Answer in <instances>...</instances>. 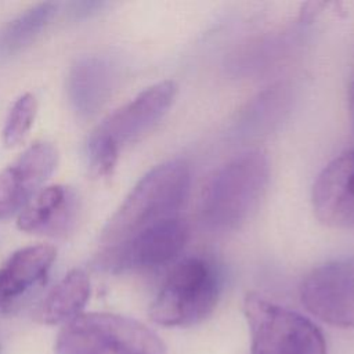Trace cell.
<instances>
[{
  "mask_svg": "<svg viewBox=\"0 0 354 354\" xmlns=\"http://www.w3.org/2000/svg\"><path fill=\"white\" fill-rule=\"evenodd\" d=\"M270 176L264 152L245 151L220 167L205 181L199 196V218L212 231L239 228L263 198Z\"/></svg>",
  "mask_w": 354,
  "mask_h": 354,
  "instance_id": "1",
  "label": "cell"
},
{
  "mask_svg": "<svg viewBox=\"0 0 354 354\" xmlns=\"http://www.w3.org/2000/svg\"><path fill=\"white\" fill-rule=\"evenodd\" d=\"M189 184V167L183 160H169L149 170L108 220L101 234L102 248L162 221L181 217Z\"/></svg>",
  "mask_w": 354,
  "mask_h": 354,
  "instance_id": "2",
  "label": "cell"
},
{
  "mask_svg": "<svg viewBox=\"0 0 354 354\" xmlns=\"http://www.w3.org/2000/svg\"><path fill=\"white\" fill-rule=\"evenodd\" d=\"M177 94L173 80H163L141 91L111 113L87 138L86 158L91 174L112 171L120 151L149 131L169 111Z\"/></svg>",
  "mask_w": 354,
  "mask_h": 354,
  "instance_id": "3",
  "label": "cell"
},
{
  "mask_svg": "<svg viewBox=\"0 0 354 354\" xmlns=\"http://www.w3.org/2000/svg\"><path fill=\"white\" fill-rule=\"evenodd\" d=\"M223 290L217 263L205 256H189L174 264L149 307V317L163 326H189L216 308Z\"/></svg>",
  "mask_w": 354,
  "mask_h": 354,
  "instance_id": "4",
  "label": "cell"
},
{
  "mask_svg": "<svg viewBox=\"0 0 354 354\" xmlns=\"http://www.w3.org/2000/svg\"><path fill=\"white\" fill-rule=\"evenodd\" d=\"M57 354H166L163 340L144 324L111 313L80 314L59 330Z\"/></svg>",
  "mask_w": 354,
  "mask_h": 354,
  "instance_id": "5",
  "label": "cell"
},
{
  "mask_svg": "<svg viewBox=\"0 0 354 354\" xmlns=\"http://www.w3.org/2000/svg\"><path fill=\"white\" fill-rule=\"evenodd\" d=\"M243 314L250 330L252 354H326L321 329L297 311L248 293Z\"/></svg>",
  "mask_w": 354,
  "mask_h": 354,
  "instance_id": "6",
  "label": "cell"
},
{
  "mask_svg": "<svg viewBox=\"0 0 354 354\" xmlns=\"http://www.w3.org/2000/svg\"><path fill=\"white\" fill-rule=\"evenodd\" d=\"M187 239V223L183 217H176L148 227L119 243L102 248L98 264L111 272L158 268L176 259Z\"/></svg>",
  "mask_w": 354,
  "mask_h": 354,
  "instance_id": "7",
  "label": "cell"
},
{
  "mask_svg": "<svg viewBox=\"0 0 354 354\" xmlns=\"http://www.w3.org/2000/svg\"><path fill=\"white\" fill-rule=\"evenodd\" d=\"M300 299L318 319L354 328V256L325 263L308 272L300 285Z\"/></svg>",
  "mask_w": 354,
  "mask_h": 354,
  "instance_id": "8",
  "label": "cell"
},
{
  "mask_svg": "<svg viewBox=\"0 0 354 354\" xmlns=\"http://www.w3.org/2000/svg\"><path fill=\"white\" fill-rule=\"evenodd\" d=\"M58 160L57 148L46 141L32 144L0 171V220L21 212L53 174Z\"/></svg>",
  "mask_w": 354,
  "mask_h": 354,
  "instance_id": "9",
  "label": "cell"
},
{
  "mask_svg": "<svg viewBox=\"0 0 354 354\" xmlns=\"http://www.w3.org/2000/svg\"><path fill=\"white\" fill-rule=\"evenodd\" d=\"M313 209L325 225L354 230V148L333 158L317 176Z\"/></svg>",
  "mask_w": 354,
  "mask_h": 354,
  "instance_id": "10",
  "label": "cell"
},
{
  "mask_svg": "<svg viewBox=\"0 0 354 354\" xmlns=\"http://www.w3.org/2000/svg\"><path fill=\"white\" fill-rule=\"evenodd\" d=\"M76 192L65 185H50L39 191L19 212L17 225L24 232L62 236L68 234L77 216Z\"/></svg>",
  "mask_w": 354,
  "mask_h": 354,
  "instance_id": "11",
  "label": "cell"
},
{
  "mask_svg": "<svg viewBox=\"0 0 354 354\" xmlns=\"http://www.w3.org/2000/svg\"><path fill=\"white\" fill-rule=\"evenodd\" d=\"M116 82V68L105 55H83L68 73L66 91L73 111L83 118L93 116L109 98Z\"/></svg>",
  "mask_w": 354,
  "mask_h": 354,
  "instance_id": "12",
  "label": "cell"
},
{
  "mask_svg": "<svg viewBox=\"0 0 354 354\" xmlns=\"http://www.w3.org/2000/svg\"><path fill=\"white\" fill-rule=\"evenodd\" d=\"M54 259L55 249L44 243L14 252L0 267V307L41 282Z\"/></svg>",
  "mask_w": 354,
  "mask_h": 354,
  "instance_id": "13",
  "label": "cell"
},
{
  "mask_svg": "<svg viewBox=\"0 0 354 354\" xmlns=\"http://www.w3.org/2000/svg\"><path fill=\"white\" fill-rule=\"evenodd\" d=\"M91 292L88 275L79 268L69 271L44 297L39 310L37 319L41 324L55 325L69 322L80 315Z\"/></svg>",
  "mask_w": 354,
  "mask_h": 354,
  "instance_id": "14",
  "label": "cell"
},
{
  "mask_svg": "<svg viewBox=\"0 0 354 354\" xmlns=\"http://www.w3.org/2000/svg\"><path fill=\"white\" fill-rule=\"evenodd\" d=\"M58 4L46 1L36 4L0 29V54H15L30 44L51 22Z\"/></svg>",
  "mask_w": 354,
  "mask_h": 354,
  "instance_id": "15",
  "label": "cell"
},
{
  "mask_svg": "<svg viewBox=\"0 0 354 354\" xmlns=\"http://www.w3.org/2000/svg\"><path fill=\"white\" fill-rule=\"evenodd\" d=\"M36 111V98L29 93L22 94L12 104L3 129V142L7 148H12L24 141L33 124Z\"/></svg>",
  "mask_w": 354,
  "mask_h": 354,
  "instance_id": "16",
  "label": "cell"
},
{
  "mask_svg": "<svg viewBox=\"0 0 354 354\" xmlns=\"http://www.w3.org/2000/svg\"><path fill=\"white\" fill-rule=\"evenodd\" d=\"M104 6L105 3L102 1H73L68 4L69 14L73 18H87L91 14L100 11Z\"/></svg>",
  "mask_w": 354,
  "mask_h": 354,
  "instance_id": "17",
  "label": "cell"
},
{
  "mask_svg": "<svg viewBox=\"0 0 354 354\" xmlns=\"http://www.w3.org/2000/svg\"><path fill=\"white\" fill-rule=\"evenodd\" d=\"M348 108H350V115H351V120L354 124V79L351 80L350 90H348Z\"/></svg>",
  "mask_w": 354,
  "mask_h": 354,
  "instance_id": "18",
  "label": "cell"
}]
</instances>
